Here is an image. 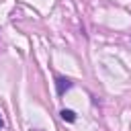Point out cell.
<instances>
[{"instance_id": "obj_1", "label": "cell", "mask_w": 131, "mask_h": 131, "mask_svg": "<svg viewBox=\"0 0 131 131\" xmlns=\"http://www.w3.org/2000/svg\"><path fill=\"white\" fill-rule=\"evenodd\" d=\"M70 88H72V80L70 78H66V76H57L55 78V90H57L59 96H63Z\"/></svg>"}, {"instance_id": "obj_2", "label": "cell", "mask_w": 131, "mask_h": 131, "mask_svg": "<svg viewBox=\"0 0 131 131\" xmlns=\"http://www.w3.org/2000/svg\"><path fill=\"white\" fill-rule=\"evenodd\" d=\"M59 117H61L63 121H68V123H74V121H76V113H74L72 108H61V111H59Z\"/></svg>"}, {"instance_id": "obj_3", "label": "cell", "mask_w": 131, "mask_h": 131, "mask_svg": "<svg viewBox=\"0 0 131 131\" xmlns=\"http://www.w3.org/2000/svg\"><path fill=\"white\" fill-rule=\"evenodd\" d=\"M2 127H4V121H2V117H0V129H2Z\"/></svg>"}, {"instance_id": "obj_4", "label": "cell", "mask_w": 131, "mask_h": 131, "mask_svg": "<svg viewBox=\"0 0 131 131\" xmlns=\"http://www.w3.org/2000/svg\"><path fill=\"white\" fill-rule=\"evenodd\" d=\"M31 131H41V129H31Z\"/></svg>"}]
</instances>
